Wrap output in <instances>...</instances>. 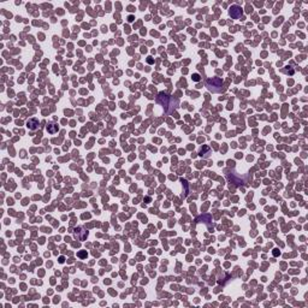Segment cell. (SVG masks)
Returning a JSON list of instances; mask_svg holds the SVG:
<instances>
[{"label":"cell","instance_id":"cell-1","mask_svg":"<svg viewBox=\"0 0 308 308\" xmlns=\"http://www.w3.org/2000/svg\"><path fill=\"white\" fill-rule=\"evenodd\" d=\"M223 86V81L220 78H218V77H212L207 81V88L212 92H217V88L215 87H222Z\"/></svg>","mask_w":308,"mask_h":308},{"label":"cell","instance_id":"cell-2","mask_svg":"<svg viewBox=\"0 0 308 308\" xmlns=\"http://www.w3.org/2000/svg\"><path fill=\"white\" fill-rule=\"evenodd\" d=\"M242 12L243 11H242V9L240 6L234 5V6H231V9H230V16L232 18H235V19H237V18H240L242 16Z\"/></svg>","mask_w":308,"mask_h":308},{"label":"cell","instance_id":"cell-3","mask_svg":"<svg viewBox=\"0 0 308 308\" xmlns=\"http://www.w3.org/2000/svg\"><path fill=\"white\" fill-rule=\"evenodd\" d=\"M27 126L29 128L30 130H35V129H37V126H38V120H37V119H35V118H33V119L28 120V123H27Z\"/></svg>","mask_w":308,"mask_h":308},{"label":"cell","instance_id":"cell-4","mask_svg":"<svg viewBox=\"0 0 308 308\" xmlns=\"http://www.w3.org/2000/svg\"><path fill=\"white\" fill-rule=\"evenodd\" d=\"M47 130H48L49 134H54V133L58 131V126L54 125V124H49V125H47Z\"/></svg>","mask_w":308,"mask_h":308},{"label":"cell","instance_id":"cell-5","mask_svg":"<svg viewBox=\"0 0 308 308\" xmlns=\"http://www.w3.org/2000/svg\"><path fill=\"white\" fill-rule=\"evenodd\" d=\"M194 80H195V81H199V80H200V78H199V75H194Z\"/></svg>","mask_w":308,"mask_h":308}]
</instances>
